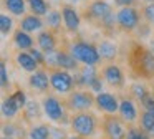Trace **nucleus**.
Segmentation results:
<instances>
[{
	"label": "nucleus",
	"instance_id": "obj_1",
	"mask_svg": "<svg viewBox=\"0 0 154 139\" xmlns=\"http://www.w3.org/2000/svg\"><path fill=\"white\" fill-rule=\"evenodd\" d=\"M81 17L100 28L104 35H113L116 26V10L108 0H86L81 7Z\"/></svg>",
	"mask_w": 154,
	"mask_h": 139
},
{
	"label": "nucleus",
	"instance_id": "obj_2",
	"mask_svg": "<svg viewBox=\"0 0 154 139\" xmlns=\"http://www.w3.org/2000/svg\"><path fill=\"white\" fill-rule=\"evenodd\" d=\"M129 65L134 75L139 78L154 76V51L141 43H133L129 51Z\"/></svg>",
	"mask_w": 154,
	"mask_h": 139
},
{
	"label": "nucleus",
	"instance_id": "obj_3",
	"mask_svg": "<svg viewBox=\"0 0 154 139\" xmlns=\"http://www.w3.org/2000/svg\"><path fill=\"white\" fill-rule=\"evenodd\" d=\"M70 50L73 56L81 63V65H93L96 66L101 61V55L98 51V46L94 43L85 42L81 36H75L70 42Z\"/></svg>",
	"mask_w": 154,
	"mask_h": 139
},
{
	"label": "nucleus",
	"instance_id": "obj_4",
	"mask_svg": "<svg viewBox=\"0 0 154 139\" xmlns=\"http://www.w3.org/2000/svg\"><path fill=\"white\" fill-rule=\"evenodd\" d=\"M71 131L83 137H93L98 131V118L91 111L75 113L70 118Z\"/></svg>",
	"mask_w": 154,
	"mask_h": 139
},
{
	"label": "nucleus",
	"instance_id": "obj_5",
	"mask_svg": "<svg viewBox=\"0 0 154 139\" xmlns=\"http://www.w3.org/2000/svg\"><path fill=\"white\" fill-rule=\"evenodd\" d=\"M143 22L139 5H131V7H119L116 10V26L118 30L124 33H133L137 30V26Z\"/></svg>",
	"mask_w": 154,
	"mask_h": 139
},
{
	"label": "nucleus",
	"instance_id": "obj_6",
	"mask_svg": "<svg viewBox=\"0 0 154 139\" xmlns=\"http://www.w3.org/2000/svg\"><path fill=\"white\" fill-rule=\"evenodd\" d=\"M42 109H43L45 116L50 121L57 122V124H66L70 122L68 118V108L65 104V99H60L55 94H47L42 101Z\"/></svg>",
	"mask_w": 154,
	"mask_h": 139
},
{
	"label": "nucleus",
	"instance_id": "obj_7",
	"mask_svg": "<svg viewBox=\"0 0 154 139\" xmlns=\"http://www.w3.org/2000/svg\"><path fill=\"white\" fill-rule=\"evenodd\" d=\"M65 104H66L68 111L80 113V111H90L93 108V104H96V96L93 94L91 89H73L71 93H68L65 98Z\"/></svg>",
	"mask_w": 154,
	"mask_h": 139
},
{
	"label": "nucleus",
	"instance_id": "obj_8",
	"mask_svg": "<svg viewBox=\"0 0 154 139\" xmlns=\"http://www.w3.org/2000/svg\"><path fill=\"white\" fill-rule=\"evenodd\" d=\"M128 122L116 114H104L101 119V131L106 139H126Z\"/></svg>",
	"mask_w": 154,
	"mask_h": 139
},
{
	"label": "nucleus",
	"instance_id": "obj_9",
	"mask_svg": "<svg viewBox=\"0 0 154 139\" xmlns=\"http://www.w3.org/2000/svg\"><path fill=\"white\" fill-rule=\"evenodd\" d=\"M50 75V83L51 88L60 94H68L75 89V76L70 71L61 68H47Z\"/></svg>",
	"mask_w": 154,
	"mask_h": 139
},
{
	"label": "nucleus",
	"instance_id": "obj_10",
	"mask_svg": "<svg viewBox=\"0 0 154 139\" xmlns=\"http://www.w3.org/2000/svg\"><path fill=\"white\" fill-rule=\"evenodd\" d=\"M60 10H61V15H63V26L68 33L71 35H76L80 32V25H81V12L70 2H63L60 3Z\"/></svg>",
	"mask_w": 154,
	"mask_h": 139
},
{
	"label": "nucleus",
	"instance_id": "obj_11",
	"mask_svg": "<svg viewBox=\"0 0 154 139\" xmlns=\"http://www.w3.org/2000/svg\"><path fill=\"white\" fill-rule=\"evenodd\" d=\"M57 68L66 70V71H78L80 70V61L73 56L70 50V42L65 40L63 45L57 48Z\"/></svg>",
	"mask_w": 154,
	"mask_h": 139
},
{
	"label": "nucleus",
	"instance_id": "obj_12",
	"mask_svg": "<svg viewBox=\"0 0 154 139\" xmlns=\"http://www.w3.org/2000/svg\"><path fill=\"white\" fill-rule=\"evenodd\" d=\"M101 76H103V79L111 86V88L119 89V88L124 86L123 70H121L118 65H114V63H108L106 66H103V70H101Z\"/></svg>",
	"mask_w": 154,
	"mask_h": 139
},
{
	"label": "nucleus",
	"instance_id": "obj_13",
	"mask_svg": "<svg viewBox=\"0 0 154 139\" xmlns=\"http://www.w3.org/2000/svg\"><path fill=\"white\" fill-rule=\"evenodd\" d=\"M58 33L51 28H43L42 32H38L37 35V46L42 50L43 53L53 51V50L58 48Z\"/></svg>",
	"mask_w": 154,
	"mask_h": 139
},
{
	"label": "nucleus",
	"instance_id": "obj_14",
	"mask_svg": "<svg viewBox=\"0 0 154 139\" xmlns=\"http://www.w3.org/2000/svg\"><path fill=\"white\" fill-rule=\"evenodd\" d=\"M28 86H30L33 91L38 93H47L50 89L51 83H50V75H48V70L38 68L37 71H33L28 78Z\"/></svg>",
	"mask_w": 154,
	"mask_h": 139
},
{
	"label": "nucleus",
	"instance_id": "obj_15",
	"mask_svg": "<svg viewBox=\"0 0 154 139\" xmlns=\"http://www.w3.org/2000/svg\"><path fill=\"white\" fill-rule=\"evenodd\" d=\"M96 76H100L96 66H93V65L80 66V70L75 71V85H76L78 88H88L90 89L91 83H93V79L96 78Z\"/></svg>",
	"mask_w": 154,
	"mask_h": 139
},
{
	"label": "nucleus",
	"instance_id": "obj_16",
	"mask_svg": "<svg viewBox=\"0 0 154 139\" xmlns=\"http://www.w3.org/2000/svg\"><path fill=\"white\" fill-rule=\"evenodd\" d=\"M96 108L106 114H116L119 111V101L113 93H98L96 94Z\"/></svg>",
	"mask_w": 154,
	"mask_h": 139
},
{
	"label": "nucleus",
	"instance_id": "obj_17",
	"mask_svg": "<svg viewBox=\"0 0 154 139\" xmlns=\"http://www.w3.org/2000/svg\"><path fill=\"white\" fill-rule=\"evenodd\" d=\"M20 26L22 30L28 33H35V32H42L45 28V18L43 17H38L35 13H25L20 18Z\"/></svg>",
	"mask_w": 154,
	"mask_h": 139
},
{
	"label": "nucleus",
	"instance_id": "obj_18",
	"mask_svg": "<svg viewBox=\"0 0 154 139\" xmlns=\"http://www.w3.org/2000/svg\"><path fill=\"white\" fill-rule=\"evenodd\" d=\"M119 116L124 122L128 124H133L134 121L137 119V108L134 104V101L131 98H124L119 101Z\"/></svg>",
	"mask_w": 154,
	"mask_h": 139
},
{
	"label": "nucleus",
	"instance_id": "obj_19",
	"mask_svg": "<svg viewBox=\"0 0 154 139\" xmlns=\"http://www.w3.org/2000/svg\"><path fill=\"white\" fill-rule=\"evenodd\" d=\"M12 42H14V45L17 46L18 50H22V51H28L30 48H33L35 40H33V36H32V33L25 32V30H22L20 26H18V28L14 32Z\"/></svg>",
	"mask_w": 154,
	"mask_h": 139
},
{
	"label": "nucleus",
	"instance_id": "obj_20",
	"mask_svg": "<svg viewBox=\"0 0 154 139\" xmlns=\"http://www.w3.org/2000/svg\"><path fill=\"white\" fill-rule=\"evenodd\" d=\"M15 60H17L18 66H20L22 70H25V71H28V73H33V71H37V70L40 68L38 61L30 55V51H22V50H18Z\"/></svg>",
	"mask_w": 154,
	"mask_h": 139
},
{
	"label": "nucleus",
	"instance_id": "obj_21",
	"mask_svg": "<svg viewBox=\"0 0 154 139\" xmlns=\"http://www.w3.org/2000/svg\"><path fill=\"white\" fill-rule=\"evenodd\" d=\"M2 7L14 17H23L27 13V0H2Z\"/></svg>",
	"mask_w": 154,
	"mask_h": 139
},
{
	"label": "nucleus",
	"instance_id": "obj_22",
	"mask_svg": "<svg viewBox=\"0 0 154 139\" xmlns=\"http://www.w3.org/2000/svg\"><path fill=\"white\" fill-rule=\"evenodd\" d=\"M98 51H100L103 61H113L118 56V46L111 40H101L98 43Z\"/></svg>",
	"mask_w": 154,
	"mask_h": 139
},
{
	"label": "nucleus",
	"instance_id": "obj_23",
	"mask_svg": "<svg viewBox=\"0 0 154 139\" xmlns=\"http://www.w3.org/2000/svg\"><path fill=\"white\" fill-rule=\"evenodd\" d=\"M28 12L35 13L38 17H47V13L51 10V2L50 0H27Z\"/></svg>",
	"mask_w": 154,
	"mask_h": 139
},
{
	"label": "nucleus",
	"instance_id": "obj_24",
	"mask_svg": "<svg viewBox=\"0 0 154 139\" xmlns=\"http://www.w3.org/2000/svg\"><path fill=\"white\" fill-rule=\"evenodd\" d=\"M45 18V25L48 28L55 30V32H61V23H63V15H61V10L60 8H51L50 12L47 13Z\"/></svg>",
	"mask_w": 154,
	"mask_h": 139
},
{
	"label": "nucleus",
	"instance_id": "obj_25",
	"mask_svg": "<svg viewBox=\"0 0 154 139\" xmlns=\"http://www.w3.org/2000/svg\"><path fill=\"white\" fill-rule=\"evenodd\" d=\"M18 111H20V106H18V103L15 101V98L12 94L4 99V103H2V114H4V118L12 119L18 114Z\"/></svg>",
	"mask_w": 154,
	"mask_h": 139
},
{
	"label": "nucleus",
	"instance_id": "obj_26",
	"mask_svg": "<svg viewBox=\"0 0 154 139\" xmlns=\"http://www.w3.org/2000/svg\"><path fill=\"white\" fill-rule=\"evenodd\" d=\"M139 126L154 137V113H151L149 109H143L139 114Z\"/></svg>",
	"mask_w": 154,
	"mask_h": 139
},
{
	"label": "nucleus",
	"instance_id": "obj_27",
	"mask_svg": "<svg viewBox=\"0 0 154 139\" xmlns=\"http://www.w3.org/2000/svg\"><path fill=\"white\" fill-rule=\"evenodd\" d=\"M28 137L30 139H50L51 137V128L47 124L32 126L30 131H28Z\"/></svg>",
	"mask_w": 154,
	"mask_h": 139
},
{
	"label": "nucleus",
	"instance_id": "obj_28",
	"mask_svg": "<svg viewBox=\"0 0 154 139\" xmlns=\"http://www.w3.org/2000/svg\"><path fill=\"white\" fill-rule=\"evenodd\" d=\"M42 106L38 104L35 99H28L27 101V106H25L22 111H23V116H25V119H40V116H42Z\"/></svg>",
	"mask_w": 154,
	"mask_h": 139
},
{
	"label": "nucleus",
	"instance_id": "obj_29",
	"mask_svg": "<svg viewBox=\"0 0 154 139\" xmlns=\"http://www.w3.org/2000/svg\"><path fill=\"white\" fill-rule=\"evenodd\" d=\"M141 8V15H143V20L149 25H154V3H144L141 2L139 5Z\"/></svg>",
	"mask_w": 154,
	"mask_h": 139
},
{
	"label": "nucleus",
	"instance_id": "obj_30",
	"mask_svg": "<svg viewBox=\"0 0 154 139\" xmlns=\"http://www.w3.org/2000/svg\"><path fill=\"white\" fill-rule=\"evenodd\" d=\"M126 139H152V136L147 134L141 126H131L128 128V132H126Z\"/></svg>",
	"mask_w": 154,
	"mask_h": 139
},
{
	"label": "nucleus",
	"instance_id": "obj_31",
	"mask_svg": "<svg viewBox=\"0 0 154 139\" xmlns=\"http://www.w3.org/2000/svg\"><path fill=\"white\" fill-rule=\"evenodd\" d=\"M12 30H14V20H12V17H8L7 13H2L0 15V32H2V36H7Z\"/></svg>",
	"mask_w": 154,
	"mask_h": 139
},
{
	"label": "nucleus",
	"instance_id": "obj_32",
	"mask_svg": "<svg viewBox=\"0 0 154 139\" xmlns=\"http://www.w3.org/2000/svg\"><path fill=\"white\" fill-rule=\"evenodd\" d=\"M131 93H133V96H134L136 99H139L141 103H143V101H144V98H146V96L149 94V91L146 89V86L141 85V83H136V85L131 86Z\"/></svg>",
	"mask_w": 154,
	"mask_h": 139
},
{
	"label": "nucleus",
	"instance_id": "obj_33",
	"mask_svg": "<svg viewBox=\"0 0 154 139\" xmlns=\"http://www.w3.org/2000/svg\"><path fill=\"white\" fill-rule=\"evenodd\" d=\"M2 131H4V136H8V137H15V136L20 134V128L15 124H12V122H4V128H2Z\"/></svg>",
	"mask_w": 154,
	"mask_h": 139
},
{
	"label": "nucleus",
	"instance_id": "obj_34",
	"mask_svg": "<svg viewBox=\"0 0 154 139\" xmlns=\"http://www.w3.org/2000/svg\"><path fill=\"white\" fill-rule=\"evenodd\" d=\"M28 51H30V55L33 56V58L37 60V61H38V65H40V66H47V60H45V53L42 51L40 48H30Z\"/></svg>",
	"mask_w": 154,
	"mask_h": 139
},
{
	"label": "nucleus",
	"instance_id": "obj_35",
	"mask_svg": "<svg viewBox=\"0 0 154 139\" xmlns=\"http://www.w3.org/2000/svg\"><path fill=\"white\" fill-rule=\"evenodd\" d=\"M12 96L15 98V101L18 103V106H20V109H23L25 106H27V94H25V91L23 89H17L15 93H12Z\"/></svg>",
	"mask_w": 154,
	"mask_h": 139
},
{
	"label": "nucleus",
	"instance_id": "obj_36",
	"mask_svg": "<svg viewBox=\"0 0 154 139\" xmlns=\"http://www.w3.org/2000/svg\"><path fill=\"white\" fill-rule=\"evenodd\" d=\"M0 76H2V88L7 89L8 88V75H7V66H5V61H2V65H0Z\"/></svg>",
	"mask_w": 154,
	"mask_h": 139
},
{
	"label": "nucleus",
	"instance_id": "obj_37",
	"mask_svg": "<svg viewBox=\"0 0 154 139\" xmlns=\"http://www.w3.org/2000/svg\"><path fill=\"white\" fill-rule=\"evenodd\" d=\"M114 7H131V5H141V0H113Z\"/></svg>",
	"mask_w": 154,
	"mask_h": 139
},
{
	"label": "nucleus",
	"instance_id": "obj_38",
	"mask_svg": "<svg viewBox=\"0 0 154 139\" xmlns=\"http://www.w3.org/2000/svg\"><path fill=\"white\" fill-rule=\"evenodd\" d=\"M90 89H91L93 93H101V89H103V81H101V73H100V76H96V78L93 79V83H91Z\"/></svg>",
	"mask_w": 154,
	"mask_h": 139
},
{
	"label": "nucleus",
	"instance_id": "obj_39",
	"mask_svg": "<svg viewBox=\"0 0 154 139\" xmlns=\"http://www.w3.org/2000/svg\"><path fill=\"white\" fill-rule=\"evenodd\" d=\"M66 139H88V137H83V136H78V134H75V136H71V137H66Z\"/></svg>",
	"mask_w": 154,
	"mask_h": 139
},
{
	"label": "nucleus",
	"instance_id": "obj_40",
	"mask_svg": "<svg viewBox=\"0 0 154 139\" xmlns=\"http://www.w3.org/2000/svg\"><path fill=\"white\" fill-rule=\"evenodd\" d=\"M66 2H70V3H73V5H76V3H80L81 0H66Z\"/></svg>",
	"mask_w": 154,
	"mask_h": 139
},
{
	"label": "nucleus",
	"instance_id": "obj_41",
	"mask_svg": "<svg viewBox=\"0 0 154 139\" xmlns=\"http://www.w3.org/2000/svg\"><path fill=\"white\" fill-rule=\"evenodd\" d=\"M141 2H144V3H154V0H141Z\"/></svg>",
	"mask_w": 154,
	"mask_h": 139
},
{
	"label": "nucleus",
	"instance_id": "obj_42",
	"mask_svg": "<svg viewBox=\"0 0 154 139\" xmlns=\"http://www.w3.org/2000/svg\"><path fill=\"white\" fill-rule=\"evenodd\" d=\"M2 139H14V137H8V136H2Z\"/></svg>",
	"mask_w": 154,
	"mask_h": 139
},
{
	"label": "nucleus",
	"instance_id": "obj_43",
	"mask_svg": "<svg viewBox=\"0 0 154 139\" xmlns=\"http://www.w3.org/2000/svg\"><path fill=\"white\" fill-rule=\"evenodd\" d=\"M50 2H53V0H50ZM57 2H61V0H57Z\"/></svg>",
	"mask_w": 154,
	"mask_h": 139
},
{
	"label": "nucleus",
	"instance_id": "obj_44",
	"mask_svg": "<svg viewBox=\"0 0 154 139\" xmlns=\"http://www.w3.org/2000/svg\"><path fill=\"white\" fill-rule=\"evenodd\" d=\"M81 2H86V0H81Z\"/></svg>",
	"mask_w": 154,
	"mask_h": 139
}]
</instances>
